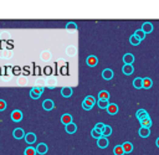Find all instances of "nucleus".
Wrapping results in <instances>:
<instances>
[{
	"label": "nucleus",
	"instance_id": "1",
	"mask_svg": "<svg viewBox=\"0 0 159 155\" xmlns=\"http://www.w3.org/2000/svg\"><path fill=\"white\" fill-rule=\"evenodd\" d=\"M95 103H97L95 97H92V96H87V97L83 99V102H82V108H83L85 110H91L92 108H93Z\"/></svg>",
	"mask_w": 159,
	"mask_h": 155
},
{
	"label": "nucleus",
	"instance_id": "2",
	"mask_svg": "<svg viewBox=\"0 0 159 155\" xmlns=\"http://www.w3.org/2000/svg\"><path fill=\"white\" fill-rule=\"evenodd\" d=\"M42 92H44V88H41V87H34V88L30 89V97L32 99H39L40 97H41Z\"/></svg>",
	"mask_w": 159,
	"mask_h": 155
},
{
	"label": "nucleus",
	"instance_id": "3",
	"mask_svg": "<svg viewBox=\"0 0 159 155\" xmlns=\"http://www.w3.org/2000/svg\"><path fill=\"white\" fill-rule=\"evenodd\" d=\"M10 117H11V120H14V122H20V120L22 119V112L15 109V110L11 112V115H10Z\"/></svg>",
	"mask_w": 159,
	"mask_h": 155
},
{
	"label": "nucleus",
	"instance_id": "4",
	"mask_svg": "<svg viewBox=\"0 0 159 155\" xmlns=\"http://www.w3.org/2000/svg\"><path fill=\"white\" fill-rule=\"evenodd\" d=\"M153 29H154V28H153V24H152V22H148V21H147V22H144V24L142 25V31H143L145 35L151 34V32L153 31Z\"/></svg>",
	"mask_w": 159,
	"mask_h": 155
},
{
	"label": "nucleus",
	"instance_id": "5",
	"mask_svg": "<svg viewBox=\"0 0 159 155\" xmlns=\"http://www.w3.org/2000/svg\"><path fill=\"white\" fill-rule=\"evenodd\" d=\"M36 134L35 133H26L25 134V141H26V143H28V144H34L35 143V141H36Z\"/></svg>",
	"mask_w": 159,
	"mask_h": 155
},
{
	"label": "nucleus",
	"instance_id": "6",
	"mask_svg": "<svg viewBox=\"0 0 159 155\" xmlns=\"http://www.w3.org/2000/svg\"><path fill=\"white\" fill-rule=\"evenodd\" d=\"M102 77H103V80L106 81H110L113 78V71L111 68H106L102 71Z\"/></svg>",
	"mask_w": 159,
	"mask_h": 155
},
{
	"label": "nucleus",
	"instance_id": "7",
	"mask_svg": "<svg viewBox=\"0 0 159 155\" xmlns=\"http://www.w3.org/2000/svg\"><path fill=\"white\" fill-rule=\"evenodd\" d=\"M54 107H55V103L52 102L51 99H45L42 102V108L45 110H52V109H54Z\"/></svg>",
	"mask_w": 159,
	"mask_h": 155
},
{
	"label": "nucleus",
	"instance_id": "8",
	"mask_svg": "<svg viewBox=\"0 0 159 155\" xmlns=\"http://www.w3.org/2000/svg\"><path fill=\"white\" fill-rule=\"evenodd\" d=\"M122 72H123L126 76H130L132 73L134 72V67H133V64H123V67H122Z\"/></svg>",
	"mask_w": 159,
	"mask_h": 155
},
{
	"label": "nucleus",
	"instance_id": "9",
	"mask_svg": "<svg viewBox=\"0 0 159 155\" xmlns=\"http://www.w3.org/2000/svg\"><path fill=\"white\" fill-rule=\"evenodd\" d=\"M86 63L88 64L90 67H95L98 64V58L96 56H88L87 60H86Z\"/></svg>",
	"mask_w": 159,
	"mask_h": 155
},
{
	"label": "nucleus",
	"instance_id": "10",
	"mask_svg": "<svg viewBox=\"0 0 159 155\" xmlns=\"http://www.w3.org/2000/svg\"><path fill=\"white\" fill-rule=\"evenodd\" d=\"M61 123L66 127L67 124H70V123H72V115L71 114H69V113H65L62 117H61Z\"/></svg>",
	"mask_w": 159,
	"mask_h": 155
},
{
	"label": "nucleus",
	"instance_id": "11",
	"mask_svg": "<svg viewBox=\"0 0 159 155\" xmlns=\"http://www.w3.org/2000/svg\"><path fill=\"white\" fill-rule=\"evenodd\" d=\"M12 135H14L15 139H22V138H25V132L21 128H15L14 132H12Z\"/></svg>",
	"mask_w": 159,
	"mask_h": 155
},
{
	"label": "nucleus",
	"instance_id": "12",
	"mask_svg": "<svg viewBox=\"0 0 159 155\" xmlns=\"http://www.w3.org/2000/svg\"><path fill=\"white\" fill-rule=\"evenodd\" d=\"M136 115H137V118H138L139 122H140L142 119H145V118L149 117V114L147 113V110H145V109H138L137 113H136Z\"/></svg>",
	"mask_w": 159,
	"mask_h": 155
},
{
	"label": "nucleus",
	"instance_id": "13",
	"mask_svg": "<svg viewBox=\"0 0 159 155\" xmlns=\"http://www.w3.org/2000/svg\"><path fill=\"white\" fill-rule=\"evenodd\" d=\"M47 150H49V148H47V145H46L45 143H41V144H39V145L36 147V153H37V154L45 155V154L47 153Z\"/></svg>",
	"mask_w": 159,
	"mask_h": 155
},
{
	"label": "nucleus",
	"instance_id": "14",
	"mask_svg": "<svg viewBox=\"0 0 159 155\" xmlns=\"http://www.w3.org/2000/svg\"><path fill=\"white\" fill-rule=\"evenodd\" d=\"M97 145H98V148H101V149L107 148V147H108V139L106 138V137L100 138V139L97 140Z\"/></svg>",
	"mask_w": 159,
	"mask_h": 155
},
{
	"label": "nucleus",
	"instance_id": "15",
	"mask_svg": "<svg viewBox=\"0 0 159 155\" xmlns=\"http://www.w3.org/2000/svg\"><path fill=\"white\" fill-rule=\"evenodd\" d=\"M123 62H124V64H133V62H134V55H132V54H124V56H123Z\"/></svg>",
	"mask_w": 159,
	"mask_h": 155
},
{
	"label": "nucleus",
	"instance_id": "16",
	"mask_svg": "<svg viewBox=\"0 0 159 155\" xmlns=\"http://www.w3.org/2000/svg\"><path fill=\"white\" fill-rule=\"evenodd\" d=\"M72 88L71 87H63V88H61V94H62V97H65V98H69V97H71L72 96Z\"/></svg>",
	"mask_w": 159,
	"mask_h": 155
},
{
	"label": "nucleus",
	"instance_id": "17",
	"mask_svg": "<svg viewBox=\"0 0 159 155\" xmlns=\"http://www.w3.org/2000/svg\"><path fill=\"white\" fill-rule=\"evenodd\" d=\"M65 129H66V133L73 134V133L77 132V125H76L75 123H70V124H67V125L65 127Z\"/></svg>",
	"mask_w": 159,
	"mask_h": 155
},
{
	"label": "nucleus",
	"instance_id": "18",
	"mask_svg": "<svg viewBox=\"0 0 159 155\" xmlns=\"http://www.w3.org/2000/svg\"><path fill=\"white\" fill-rule=\"evenodd\" d=\"M107 112H108V114H111V115H116V114L118 113V106L114 104V103H110V106H108V108H107Z\"/></svg>",
	"mask_w": 159,
	"mask_h": 155
},
{
	"label": "nucleus",
	"instance_id": "19",
	"mask_svg": "<svg viewBox=\"0 0 159 155\" xmlns=\"http://www.w3.org/2000/svg\"><path fill=\"white\" fill-rule=\"evenodd\" d=\"M139 137H142V138H148L149 135H151V130H149V128H143V127H140V129H139Z\"/></svg>",
	"mask_w": 159,
	"mask_h": 155
},
{
	"label": "nucleus",
	"instance_id": "20",
	"mask_svg": "<svg viewBox=\"0 0 159 155\" xmlns=\"http://www.w3.org/2000/svg\"><path fill=\"white\" fill-rule=\"evenodd\" d=\"M98 101H106L108 102L110 101V93L107 91H101L98 93Z\"/></svg>",
	"mask_w": 159,
	"mask_h": 155
},
{
	"label": "nucleus",
	"instance_id": "21",
	"mask_svg": "<svg viewBox=\"0 0 159 155\" xmlns=\"http://www.w3.org/2000/svg\"><path fill=\"white\" fill-rule=\"evenodd\" d=\"M152 86H153L152 78H149V77H145V78H143V88L149 89V88H152Z\"/></svg>",
	"mask_w": 159,
	"mask_h": 155
},
{
	"label": "nucleus",
	"instance_id": "22",
	"mask_svg": "<svg viewBox=\"0 0 159 155\" xmlns=\"http://www.w3.org/2000/svg\"><path fill=\"white\" fill-rule=\"evenodd\" d=\"M122 147H123L126 154H128V153H130L132 150H133V144H132L130 141H124V143L122 144Z\"/></svg>",
	"mask_w": 159,
	"mask_h": 155
},
{
	"label": "nucleus",
	"instance_id": "23",
	"mask_svg": "<svg viewBox=\"0 0 159 155\" xmlns=\"http://www.w3.org/2000/svg\"><path fill=\"white\" fill-rule=\"evenodd\" d=\"M152 119H151V117H148V118H145V119H142L140 120V125L143 127V128H151L152 127Z\"/></svg>",
	"mask_w": 159,
	"mask_h": 155
},
{
	"label": "nucleus",
	"instance_id": "24",
	"mask_svg": "<svg viewBox=\"0 0 159 155\" xmlns=\"http://www.w3.org/2000/svg\"><path fill=\"white\" fill-rule=\"evenodd\" d=\"M113 154L114 155H124L126 153H124V149L122 145H116L113 148Z\"/></svg>",
	"mask_w": 159,
	"mask_h": 155
},
{
	"label": "nucleus",
	"instance_id": "25",
	"mask_svg": "<svg viewBox=\"0 0 159 155\" xmlns=\"http://www.w3.org/2000/svg\"><path fill=\"white\" fill-rule=\"evenodd\" d=\"M91 135L93 137V138H96L97 140L100 139V138H102L103 137V134H102V130H98V129H96V128H93L91 130Z\"/></svg>",
	"mask_w": 159,
	"mask_h": 155
},
{
	"label": "nucleus",
	"instance_id": "26",
	"mask_svg": "<svg viewBox=\"0 0 159 155\" xmlns=\"http://www.w3.org/2000/svg\"><path fill=\"white\" fill-rule=\"evenodd\" d=\"M133 87L137 88V89L143 88V78H140V77H137V78L133 81Z\"/></svg>",
	"mask_w": 159,
	"mask_h": 155
},
{
	"label": "nucleus",
	"instance_id": "27",
	"mask_svg": "<svg viewBox=\"0 0 159 155\" xmlns=\"http://www.w3.org/2000/svg\"><path fill=\"white\" fill-rule=\"evenodd\" d=\"M102 134H103V137H110L111 134H112V127L111 125H104V128L102 129Z\"/></svg>",
	"mask_w": 159,
	"mask_h": 155
},
{
	"label": "nucleus",
	"instance_id": "28",
	"mask_svg": "<svg viewBox=\"0 0 159 155\" xmlns=\"http://www.w3.org/2000/svg\"><path fill=\"white\" fill-rule=\"evenodd\" d=\"M129 42H130V45H133V46H138V45L140 44V40H139V38L133 34V35H132V36L129 37Z\"/></svg>",
	"mask_w": 159,
	"mask_h": 155
},
{
	"label": "nucleus",
	"instance_id": "29",
	"mask_svg": "<svg viewBox=\"0 0 159 155\" xmlns=\"http://www.w3.org/2000/svg\"><path fill=\"white\" fill-rule=\"evenodd\" d=\"M36 149L32 148V147H29V148H26L25 151H24V155H36Z\"/></svg>",
	"mask_w": 159,
	"mask_h": 155
},
{
	"label": "nucleus",
	"instance_id": "30",
	"mask_svg": "<svg viewBox=\"0 0 159 155\" xmlns=\"http://www.w3.org/2000/svg\"><path fill=\"white\" fill-rule=\"evenodd\" d=\"M97 104H98V107H100L101 109H107L108 106H110V103H108V102H106V101H98V102H97Z\"/></svg>",
	"mask_w": 159,
	"mask_h": 155
},
{
	"label": "nucleus",
	"instance_id": "31",
	"mask_svg": "<svg viewBox=\"0 0 159 155\" xmlns=\"http://www.w3.org/2000/svg\"><path fill=\"white\" fill-rule=\"evenodd\" d=\"M134 35L139 38V40L142 41V40H144V38H145V34L142 31V29H139V30H136V32H134Z\"/></svg>",
	"mask_w": 159,
	"mask_h": 155
},
{
	"label": "nucleus",
	"instance_id": "32",
	"mask_svg": "<svg viewBox=\"0 0 159 155\" xmlns=\"http://www.w3.org/2000/svg\"><path fill=\"white\" fill-rule=\"evenodd\" d=\"M66 29L67 30H76L77 29V24H75V22H69V24H66Z\"/></svg>",
	"mask_w": 159,
	"mask_h": 155
},
{
	"label": "nucleus",
	"instance_id": "33",
	"mask_svg": "<svg viewBox=\"0 0 159 155\" xmlns=\"http://www.w3.org/2000/svg\"><path fill=\"white\" fill-rule=\"evenodd\" d=\"M6 107H8L6 102H5V101H3V99H0V112L5 110V109H6Z\"/></svg>",
	"mask_w": 159,
	"mask_h": 155
},
{
	"label": "nucleus",
	"instance_id": "34",
	"mask_svg": "<svg viewBox=\"0 0 159 155\" xmlns=\"http://www.w3.org/2000/svg\"><path fill=\"white\" fill-rule=\"evenodd\" d=\"M95 128L98 129V130H102V129L104 128V123H97V124L95 125Z\"/></svg>",
	"mask_w": 159,
	"mask_h": 155
},
{
	"label": "nucleus",
	"instance_id": "35",
	"mask_svg": "<svg viewBox=\"0 0 159 155\" xmlns=\"http://www.w3.org/2000/svg\"><path fill=\"white\" fill-rule=\"evenodd\" d=\"M44 72H45L46 74H51V72H52V68H51L50 66H47V67L44 70Z\"/></svg>",
	"mask_w": 159,
	"mask_h": 155
},
{
	"label": "nucleus",
	"instance_id": "36",
	"mask_svg": "<svg viewBox=\"0 0 159 155\" xmlns=\"http://www.w3.org/2000/svg\"><path fill=\"white\" fill-rule=\"evenodd\" d=\"M14 74H20V68L19 67H14Z\"/></svg>",
	"mask_w": 159,
	"mask_h": 155
},
{
	"label": "nucleus",
	"instance_id": "37",
	"mask_svg": "<svg viewBox=\"0 0 159 155\" xmlns=\"http://www.w3.org/2000/svg\"><path fill=\"white\" fill-rule=\"evenodd\" d=\"M155 144H157V147H158V148H159V138H158V139H157V141H155Z\"/></svg>",
	"mask_w": 159,
	"mask_h": 155
}]
</instances>
